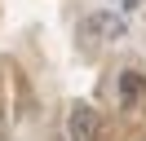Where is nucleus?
Wrapping results in <instances>:
<instances>
[{
	"mask_svg": "<svg viewBox=\"0 0 146 141\" xmlns=\"http://www.w3.org/2000/svg\"><path fill=\"white\" fill-rule=\"evenodd\" d=\"M142 93H146V75H142V70H119V101L137 106Z\"/></svg>",
	"mask_w": 146,
	"mask_h": 141,
	"instance_id": "3",
	"label": "nucleus"
},
{
	"mask_svg": "<svg viewBox=\"0 0 146 141\" xmlns=\"http://www.w3.org/2000/svg\"><path fill=\"white\" fill-rule=\"evenodd\" d=\"M80 44L84 49H98V44H115V40H124V18L119 13H111V9H102V13H89L80 22Z\"/></svg>",
	"mask_w": 146,
	"mask_h": 141,
	"instance_id": "1",
	"label": "nucleus"
},
{
	"mask_svg": "<svg viewBox=\"0 0 146 141\" xmlns=\"http://www.w3.org/2000/svg\"><path fill=\"white\" fill-rule=\"evenodd\" d=\"M66 137L71 141H102V115L89 101H75L66 115Z\"/></svg>",
	"mask_w": 146,
	"mask_h": 141,
	"instance_id": "2",
	"label": "nucleus"
}]
</instances>
